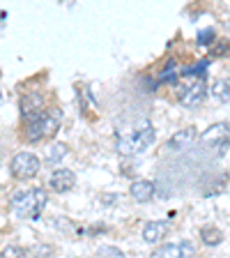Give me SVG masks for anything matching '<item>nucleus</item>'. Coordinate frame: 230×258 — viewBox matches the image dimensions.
<instances>
[{
	"label": "nucleus",
	"instance_id": "obj_1",
	"mask_svg": "<svg viewBox=\"0 0 230 258\" xmlns=\"http://www.w3.org/2000/svg\"><path fill=\"white\" fill-rule=\"evenodd\" d=\"M46 203H48V194H46V189H42V187L19 191L12 196V210H14L19 217H23V219H35V217H39V212L46 208Z\"/></svg>",
	"mask_w": 230,
	"mask_h": 258
},
{
	"label": "nucleus",
	"instance_id": "obj_2",
	"mask_svg": "<svg viewBox=\"0 0 230 258\" xmlns=\"http://www.w3.org/2000/svg\"><path fill=\"white\" fill-rule=\"evenodd\" d=\"M60 124H62V113H60V108L42 111V113H37L35 118L28 120L26 139L30 141V143H37V141L46 139V136H53L60 129Z\"/></svg>",
	"mask_w": 230,
	"mask_h": 258
},
{
	"label": "nucleus",
	"instance_id": "obj_3",
	"mask_svg": "<svg viewBox=\"0 0 230 258\" xmlns=\"http://www.w3.org/2000/svg\"><path fill=\"white\" fill-rule=\"evenodd\" d=\"M155 143V129H152V124H145L140 132H134V134L129 136H120L118 139V152L120 155H136V152H143L147 145Z\"/></svg>",
	"mask_w": 230,
	"mask_h": 258
},
{
	"label": "nucleus",
	"instance_id": "obj_4",
	"mask_svg": "<svg viewBox=\"0 0 230 258\" xmlns=\"http://www.w3.org/2000/svg\"><path fill=\"white\" fill-rule=\"evenodd\" d=\"M39 168H42V164L32 152H19L10 164V171L16 180H30L39 173Z\"/></svg>",
	"mask_w": 230,
	"mask_h": 258
},
{
	"label": "nucleus",
	"instance_id": "obj_5",
	"mask_svg": "<svg viewBox=\"0 0 230 258\" xmlns=\"http://www.w3.org/2000/svg\"><path fill=\"white\" fill-rule=\"evenodd\" d=\"M203 143L207 148H225L230 143V122H216L205 132L203 136Z\"/></svg>",
	"mask_w": 230,
	"mask_h": 258
},
{
	"label": "nucleus",
	"instance_id": "obj_6",
	"mask_svg": "<svg viewBox=\"0 0 230 258\" xmlns=\"http://www.w3.org/2000/svg\"><path fill=\"white\" fill-rule=\"evenodd\" d=\"M196 249H193V242H175V244H166V247H159L152 258H193Z\"/></svg>",
	"mask_w": 230,
	"mask_h": 258
},
{
	"label": "nucleus",
	"instance_id": "obj_7",
	"mask_svg": "<svg viewBox=\"0 0 230 258\" xmlns=\"http://www.w3.org/2000/svg\"><path fill=\"white\" fill-rule=\"evenodd\" d=\"M196 141H198V129L187 127V129H182V132H175V136L168 139L166 148L168 150H173V152H184V150H189Z\"/></svg>",
	"mask_w": 230,
	"mask_h": 258
},
{
	"label": "nucleus",
	"instance_id": "obj_8",
	"mask_svg": "<svg viewBox=\"0 0 230 258\" xmlns=\"http://www.w3.org/2000/svg\"><path fill=\"white\" fill-rule=\"evenodd\" d=\"M44 104H46V99H44L42 92H26V95L21 97V102H19V108H21V115L26 120L35 118L37 113L44 111Z\"/></svg>",
	"mask_w": 230,
	"mask_h": 258
},
{
	"label": "nucleus",
	"instance_id": "obj_9",
	"mask_svg": "<svg viewBox=\"0 0 230 258\" xmlns=\"http://www.w3.org/2000/svg\"><path fill=\"white\" fill-rule=\"evenodd\" d=\"M74 184H76V175L69 168H58V171H53L51 180H48V187L58 194H64V191H69V189H74Z\"/></svg>",
	"mask_w": 230,
	"mask_h": 258
},
{
	"label": "nucleus",
	"instance_id": "obj_10",
	"mask_svg": "<svg viewBox=\"0 0 230 258\" xmlns=\"http://www.w3.org/2000/svg\"><path fill=\"white\" fill-rule=\"evenodd\" d=\"M166 233H168L166 221H147V224L143 226V240L150 242V244L161 242L164 237H166Z\"/></svg>",
	"mask_w": 230,
	"mask_h": 258
},
{
	"label": "nucleus",
	"instance_id": "obj_11",
	"mask_svg": "<svg viewBox=\"0 0 230 258\" xmlns=\"http://www.w3.org/2000/svg\"><path fill=\"white\" fill-rule=\"evenodd\" d=\"M129 191H131V196H134L138 203H147V201L155 196V182H150V180H136Z\"/></svg>",
	"mask_w": 230,
	"mask_h": 258
},
{
	"label": "nucleus",
	"instance_id": "obj_12",
	"mask_svg": "<svg viewBox=\"0 0 230 258\" xmlns=\"http://www.w3.org/2000/svg\"><path fill=\"white\" fill-rule=\"evenodd\" d=\"M200 237H203V242L207 247H216V244L223 242V233H221L216 226H205L203 231H200Z\"/></svg>",
	"mask_w": 230,
	"mask_h": 258
},
{
	"label": "nucleus",
	"instance_id": "obj_13",
	"mask_svg": "<svg viewBox=\"0 0 230 258\" xmlns=\"http://www.w3.org/2000/svg\"><path fill=\"white\" fill-rule=\"evenodd\" d=\"M64 155H67V145L64 143L51 145V148L46 150V164L48 166H53V164H58L60 159H64Z\"/></svg>",
	"mask_w": 230,
	"mask_h": 258
},
{
	"label": "nucleus",
	"instance_id": "obj_14",
	"mask_svg": "<svg viewBox=\"0 0 230 258\" xmlns=\"http://www.w3.org/2000/svg\"><path fill=\"white\" fill-rule=\"evenodd\" d=\"M212 95H214L219 102H225V99H230V79L214 81V83H212Z\"/></svg>",
	"mask_w": 230,
	"mask_h": 258
},
{
	"label": "nucleus",
	"instance_id": "obj_15",
	"mask_svg": "<svg viewBox=\"0 0 230 258\" xmlns=\"http://www.w3.org/2000/svg\"><path fill=\"white\" fill-rule=\"evenodd\" d=\"M3 258H26V251H23L21 247H16V244H12V247H5L3 249V253H0Z\"/></svg>",
	"mask_w": 230,
	"mask_h": 258
},
{
	"label": "nucleus",
	"instance_id": "obj_16",
	"mask_svg": "<svg viewBox=\"0 0 230 258\" xmlns=\"http://www.w3.org/2000/svg\"><path fill=\"white\" fill-rule=\"evenodd\" d=\"M212 42H214V30H212V28L200 30V35H198V44H200V46H207V44H212Z\"/></svg>",
	"mask_w": 230,
	"mask_h": 258
},
{
	"label": "nucleus",
	"instance_id": "obj_17",
	"mask_svg": "<svg viewBox=\"0 0 230 258\" xmlns=\"http://www.w3.org/2000/svg\"><path fill=\"white\" fill-rule=\"evenodd\" d=\"M228 44H216V46L214 48H212V53H209V60H212V58H219V55L221 53H223V51H228Z\"/></svg>",
	"mask_w": 230,
	"mask_h": 258
}]
</instances>
